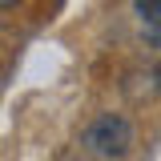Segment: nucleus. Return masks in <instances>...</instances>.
<instances>
[{"label":"nucleus","instance_id":"3","mask_svg":"<svg viewBox=\"0 0 161 161\" xmlns=\"http://www.w3.org/2000/svg\"><path fill=\"white\" fill-rule=\"evenodd\" d=\"M0 4H4V8H12V4H20V0H0Z\"/></svg>","mask_w":161,"mask_h":161},{"label":"nucleus","instance_id":"1","mask_svg":"<svg viewBox=\"0 0 161 161\" xmlns=\"http://www.w3.org/2000/svg\"><path fill=\"white\" fill-rule=\"evenodd\" d=\"M133 141H137V133H133V121L125 117V113H101V117L80 133V145H85L89 153L105 157V161L129 157V153H133Z\"/></svg>","mask_w":161,"mask_h":161},{"label":"nucleus","instance_id":"2","mask_svg":"<svg viewBox=\"0 0 161 161\" xmlns=\"http://www.w3.org/2000/svg\"><path fill=\"white\" fill-rule=\"evenodd\" d=\"M133 8H137V16H141L145 40L161 48V0H133Z\"/></svg>","mask_w":161,"mask_h":161}]
</instances>
